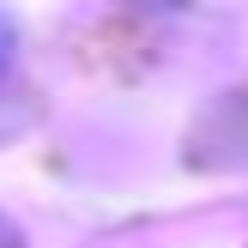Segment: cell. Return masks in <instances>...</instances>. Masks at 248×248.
Segmentation results:
<instances>
[{
	"instance_id": "1",
	"label": "cell",
	"mask_w": 248,
	"mask_h": 248,
	"mask_svg": "<svg viewBox=\"0 0 248 248\" xmlns=\"http://www.w3.org/2000/svg\"><path fill=\"white\" fill-rule=\"evenodd\" d=\"M12 61H18V24H12L6 12H0V79L12 73Z\"/></svg>"
},
{
	"instance_id": "2",
	"label": "cell",
	"mask_w": 248,
	"mask_h": 248,
	"mask_svg": "<svg viewBox=\"0 0 248 248\" xmlns=\"http://www.w3.org/2000/svg\"><path fill=\"white\" fill-rule=\"evenodd\" d=\"M0 248H24V230H18V224H12V218H6V212H0Z\"/></svg>"
}]
</instances>
